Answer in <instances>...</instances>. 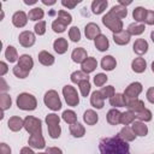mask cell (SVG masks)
I'll list each match as a JSON object with an SVG mask.
<instances>
[{"instance_id": "6da1fadb", "label": "cell", "mask_w": 154, "mask_h": 154, "mask_svg": "<svg viewBox=\"0 0 154 154\" xmlns=\"http://www.w3.org/2000/svg\"><path fill=\"white\" fill-rule=\"evenodd\" d=\"M101 154H130V147L119 135L114 137H105L99 143Z\"/></svg>"}, {"instance_id": "7a4b0ae2", "label": "cell", "mask_w": 154, "mask_h": 154, "mask_svg": "<svg viewBox=\"0 0 154 154\" xmlns=\"http://www.w3.org/2000/svg\"><path fill=\"white\" fill-rule=\"evenodd\" d=\"M17 106L23 111H34L37 106L36 97L29 93H22L17 96Z\"/></svg>"}, {"instance_id": "3957f363", "label": "cell", "mask_w": 154, "mask_h": 154, "mask_svg": "<svg viewBox=\"0 0 154 154\" xmlns=\"http://www.w3.org/2000/svg\"><path fill=\"white\" fill-rule=\"evenodd\" d=\"M46 123L48 126V134L52 138H58L60 136L61 129H60V118L55 113H49L46 116Z\"/></svg>"}, {"instance_id": "277c9868", "label": "cell", "mask_w": 154, "mask_h": 154, "mask_svg": "<svg viewBox=\"0 0 154 154\" xmlns=\"http://www.w3.org/2000/svg\"><path fill=\"white\" fill-rule=\"evenodd\" d=\"M102 23H103V25L107 26L113 34H117V32L123 31V22H122V19L117 18V17L113 16L111 12L106 13V14L102 17Z\"/></svg>"}, {"instance_id": "5b68a950", "label": "cell", "mask_w": 154, "mask_h": 154, "mask_svg": "<svg viewBox=\"0 0 154 154\" xmlns=\"http://www.w3.org/2000/svg\"><path fill=\"white\" fill-rule=\"evenodd\" d=\"M43 102L52 111H59L61 108V101L55 90H48L43 96Z\"/></svg>"}, {"instance_id": "8992f818", "label": "cell", "mask_w": 154, "mask_h": 154, "mask_svg": "<svg viewBox=\"0 0 154 154\" xmlns=\"http://www.w3.org/2000/svg\"><path fill=\"white\" fill-rule=\"evenodd\" d=\"M24 129L30 135L42 134V123L38 118H35L32 116H26L24 119Z\"/></svg>"}, {"instance_id": "52a82bcc", "label": "cell", "mask_w": 154, "mask_h": 154, "mask_svg": "<svg viewBox=\"0 0 154 154\" xmlns=\"http://www.w3.org/2000/svg\"><path fill=\"white\" fill-rule=\"evenodd\" d=\"M63 95L65 97V101L69 106H77L79 103V97H78V94H77V90L72 87V85H65L63 88Z\"/></svg>"}, {"instance_id": "ba28073f", "label": "cell", "mask_w": 154, "mask_h": 154, "mask_svg": "<svg viewBox=\"0 0 154 154\" xmlns=\"http://www.w3.org/2000/svg\"><path fill=\"white\" fill-rule=\"evenodd\" d=\"M142 91V84L140 82H134L131 84H129L124 91V96L125 99H137V96L141 94Z\"/></svg>"}, {"instance_id": "9c48e42d", "label": "cell", "mask_w": 154, "mask_h": 154, "mask_svg": "<svg viewBox=\"0 0 154 154\" xmlns=\"http://www.w3.org/2000/svg\"><path fill=\"white\" fill-rule=\"evenodd\" d=\"M18 41H19V43H20L23 47L29 48V47H31V46L35 43L36 38H35L34 32H31V31H29V30H25V31H22V32L19 34Z\"/></svg>"}, {"instance_id": "30bf717a", "label": "cell", "mask_w": 154, "mask_h": 154, "mask_svg": "<svg viewBox=\"0 0 154 154\" xmlns=\"http://www.w3.org/2000/svg\"><path fill=\"white\" fill-rule=\"evenodd\" d=\"M84 34L88 40H95L99 35H101V29L95 23H88L84 28Z\"/></svg>"}, {"instance_id": "8fae6325", "label": "cell", "mask_w": 154, "mask_h": 154, "mask_svg": "<svg viewBox=\"0 0 154 154\" xmlns=\"http://www.w3.org/2000/svg\"><path fill=\"white\" fill-rule=\"evenodd\" d=\"M28 143L30 147L32 148H36V149H42L46 147V142H45V138L42 136V134H34V135H30L29 140H28Z\"/></svg>"}, {"instance_id": "7c38bea8", "label": "cell", "mask_w": 154, "mask_h": 154, "mask_svg": "<svg viewBox=\"0 0 154 154\" xmlns=\"http://www.w3.org/2000/svg\"><path fill=\"white\" fill-rule=\"evenodd\" d=\"M17 65H18L20 69H23L24 71L30 72L31 69H32V66H34V60H32V58H31L29 54H23V55L19 57Z\"/></svg>"}, {"instance_id": "4fadbf2b", "label": "cell", "mask_w": 154, "mask_h": 154, "mask_svg": "<svg viewBox=\"0 0 154 154\" xmlns=\"http://www.w3.org/2000/svg\"><path fill=\"white\" fill-rule=\"evenodd\" d=\"M12 23L14 26L17 28H23L25 26V24L28 23V16L25 12L23 11H17L13 16H12Z\"/></svg>"}, {"instance_id": "5bb4252c", "label": "cell", "mask_w": 154, "mask_h": 154, "mask_svg": "<svg viewBox=\"0 0 154 154\" xmlns=\"http://www.w3.org/2000/svg\"><path fill=\"white\" fill-rule=\"evenodd\" d=\"M126 107L129 108V111H132L135 113L143 111L144 107V102L140 99H128L126 100Z\"/></svg>"}, {"instance_id": "9a60e30c", "label": "cell", "mask_w": 154, "mask_h": 154, "mask_svg": "<svg viewBox=\"0 0 154 154\" xmlns=\"http://www.w3.org/2000/svg\"><path fill=\"white\" fill-rule=\"evenodd\" d=\"M132 48H134V52H135L136 54H138V55H143V54L147 53L149 46H148V42H147L144 38H137V40L135 41Z\"/></svg>"}, {"instance_id": "2e32d148", "label": "cell", "mask_w": 154, "mask_h": 154, "mask_svg": "<svg viewBox=\"0 0 154 154\" xmlns=\"http://www.w3.org/2000/svg\"><path fill=\"white\" fill-rule=\"evenodd\" d=\"M131 69H132V71L136 72V73H142V72H144L146 69H147V63H146L144 58H142V57L135 58V59L132 60V63H131Z\"/></svg>"}, {"instance_id": "e0dca14e", "label": "cell", "mask_w": 154, "mask_h": 154, "mask_svg": "<svg viewBox=\"0 0 154 154\" xmlns=\"http://www.w3.org/2000/svg\"><path fill=\"white\" fill-rule=\"evenodd\" d=\"M131 129H132V131L136 136H142L143 137L148 134V126L141 120H137V122L135 120L131 125Z\"/></svg>"}, {"instance_id": "ac0fdd59", "label": "cell", "mask_w": 154, "mask_h": 154, "mask_svg": "<svg viewBox=\"0 0 154 154\" xmlns=\"http://www.w3.org/2000/svg\"><path fill=\"white\" fill-rule=\"evenodd\" d=\"M130 36L131 35L128 32V30H123L120 32L113 34V41L119 46H124L130 42Z\"/></svg>"}, {"instance_id": "d6986e66", "label": "cell", "mask_w": 154, "mask_h": 154, "mask_svg": "<svg viewBox=\"0 0 154 154\" xmlns=\"http://www.w3.org/2000/svg\"><path fill=\"white\" fill-rule=\"evenodd\" d=\"M96 66H97V61H96V59L93 58V57H88V58L81 64L82 71L85 72L87 75L90 73V72H93V71L96 69Z\"/></svg>"}, {"instance_id": "ffe728a7", "label": "cell", "mask_w": 154, "mask_h": 154, "mask_svg": "<svg viewBox=\"0 0 154 154\" xmlns=\"http://www.w3.org/2000/svg\"><path fill=\"white\" fill-rule=\"evenodd\" d=\"M7 125H8V129H10L11 131L17 132V131H19L22 128H24V120H23L20 117L14 116V117H11V118L8 119Z\"/></svg>"}, {"instance_id": "44dd1931", "label": "cell", "mask_w": 154, "mask_h": 154, "mask_svg": "<svg viewBox=\"0 0 154 154\" xmlns=\"http://www.w3.org/2000/svg\"><path fill=\"white\" fill-rule=\"evenodd\" d=\"M53 48H54V51H55L58 54H64V53L67 51V48H69V43H67L66 38L59 37V38H57V40L54 41Z\"/></svg>"}, {"instance_id": "7402d4cb", "label": "cell", "mask_w": 154, "mask_h": 154, "mask_svg": "<svg viewBox=\"0 0 154 154\" xmlns=\"http://www.w3.org/2000/svg\"><path fill=\"white\" fill-rule=\"evenodd\" d=\"M71 58L75 63H83L88 57H87V51L82 47H78V48H75L71 53Z\"/></svg>"}, {"instance_id": "603a6c76", "label": "cell", "mask_w": 154, "mask_h": 154, "mask_svg": "<svg viewBox=\"0 0 154 154\" xmlns=\"http://www.w3.org/2000/svg\"><path fill=\"white\" fill-rule=\"evenodd\" d=\"M103 100L105 99L102 97L100 90H95L91 94V96H90V103H91V106L95 107V108H97V109H101L103 107Z\"/></svg>"}, {"instance_id": "cb8c5ba5", "label": "cell", "mask_w": 154, "mask_h": 154, "mask_svg": "<svg viewBox=\"0 0 154 154\" xmlns=\"http://www.w3.org/2000/svg\"><path fill=\"white\" fill-rule=\"evenodd\" d=\"M38 61L45 66H51L54 64V57L47 51H41L38 53Z\"/></svg>"}, {"instance_id": "d4e9b609", "label": "cell", "mask_w": 154, "mask_h": 154, "mask_svg": "<svg viewBox=\"0 0 154 154\" xmlns=\"http://www.w3.org/2000/svg\"><path fill=\"white\" fill-rule=\"evenodd\" d=\"M83 120L87 123V125H95L99 120V116L94 109H87L83 114Z\"/></svg>"}, {"instance_id": "484cf974", "label": "cell", "mask_w": 154, "mask_h": 154, "mask_svg": "<svg viewBox=\"0 0 154 154\" xmlns=\"http://www.w3.org/2000/svg\"><path fill=\"white\" fill-rule=\"evenodd\" d=\"M95 47L100 51V52H105V51H107L108 49V47H109V42H108V38L105 36V35H99L95 40Z\"/></svg>"}, {"instance_id": "4316f807", "label": "cell", "mask_w": 154, "mask_h": 154, "mask_svg": "<svg viewBox=\"0 0 154 154\" xmlns=\"http://www.w3.org/2000/svg\"><path fill=\"white\" fill-rule=\"evenodd\" d=\"M117 66V61L112 55H106L101 59V67L106 71H112Z\"/></svg>"}, {"instance_id": "83f0119b", "label": "cell", "mask_w": 154, "mask_h": 154, "mask_svg": "<svg viewBox=\"0 0 154 154\" xmlns=\"http://www.w3.org/2000/svg\"><path fill=\"white\" fill-rule=\"evenodd\" d=\"M109 103L113 107H125L126 106V99L124 96V94H114L111 99H109Z\"/></svg>"}, {"instance_id": "f1b7e54d", "label": "cell", "mask_w": 154, "mask_h": 154, "mask_svg": "<svg viewBox=\"0 0 154 154\" xmlns=\"http://www.w3.org/2000/svg\"><path fill=\"white\" fill-rule=\"evenodd\" d=\"M107 5L108 2L106 0H94L91 2V11L94 14H100L106 10Z\"/></svg>"}, {"instance_id": "f546056e", "label": "cell", "mask_w": 154, "mask_h": 154, "mask_svg": "<svg viewBox=\"0 0 154 154\" xmlns=\"http://www.w3.org/2000/svg\"><path fill=\"white\" fill-rule=\"evenodd\" d=\"M120 116H122V113L118 109L112 108V109H109L107 112V117L106 118H107V122L111 125H117V124L120 123Z\"/></svg>"}, {"instance_id": "4dcf8cb0", "label": "cell", "mask_w": 154, "mask_h": 154, "mask_svg": "<svg viewBox=\"0 0 154 154\" xmlns=\"http://www.w3.org/2000/svg\"><path fill=\"white\" fill-rule=\"evenodd\" d=\"M70 132L73 137H83L85 134V129L81 123H75L70 125Z\"/></svg>"}, {"instance_id": "1f68e13d", "label": "cell", "mask_w": 154, "mask_h": 154, "mask_svg": "<svg viewBox=\"0 0 154 154\" xmlns=\"http://www.w3.org/2000/svg\"><path fill=\"white\" fill-rule=\"evenodd\" d=\"M118 135H119L124 141H126V142H131V141H134V140L136 138V135L134 134L132 129L129 128V126H124V128L119 131Z\"/></svg>"}, {"instance_id": "d6a6232c", "label": "cell", "mask_w": 154, "mask_h": 154, "mask_svg": "<svg viewBox=\"0 0 154 154\" xmlns=\"http://www.w3.org/2000/svg\"><path fill=\"white\" fill-rule=\"evenodd\" d=\"M144 30H146V26L142 23H131L128 26V32L130 35H141Z\"/></svg>"}, {"instance_id": "836d02e7", "label": "cell", "mask_w": 154, "mask_h": 154, "mask_svg": "<svg viewBox=\"0 0 154 154\" xmlns=\"http://www.w3.org/2000/svg\"><path fill=\"white\" fill-rule=\"evenodd\" d=\"M109 12H111L113 16H116L117 18H119V19L125 18V17L128 16V10H126V7H124V6H122V5H116V6H113V7L109 10Z\"/></svg>"}, {"instance_id": "e575fe53", "label": "cell", "mask_w": 154, "mask_h": 154, "mask_svg": "<svg viewBox=\"0 0 154 154\" xmlns=\"http://www.w3.org/2000/svg\"><path fill=\"white\" fill-rule=\"evenodd\" d=\"M147 12H148V10H146L144 7L138 6V7H135V10L132 11V17L136 22H144Z\"/></svg>"}, {"instance_id": "d590c367", "label": "cell", "mask_w": 154, "mask_h": 154, "mask_svg": "<svg viewBox=\"0 0 154 154\" xmlns=\"http://www.w3.org/2000/svg\"><path fill=\"white\" fill-rule=\"evenodd\" d=\"M135 118H136V113L135 112L126 111V112H123L122 113V116H120V123L126 126L129 124H132L135 122Z\"/></svg>"}, {"instance_id": "8d00e7d4", "label": "cell", "mask_w": 154, "mask_h": 154, "mask_svg": "<svg viewBox=\"0 0 154 154\" xmlns=\"http://www.w3.org/2000/svg\"><path fill=\"white\" fill-rule=\"evenodd\" d=\"M43 16H45V12H43V10H42L41 7H34V8H31V10L29 11V13H28V18H29L30 20H38V19H42ZM38 22H40V20H38Z\"/></svg>"}, {"instance_id": "74e56055", "label": "cell", "mask_w": 154, "mask_h": 154, "mask_svg": "<svg viewBox=\"0 0 154 154\" xmlns=\"http://www.w3.org/2000/svg\"><path fill=\"white\" fill-rule=\"evenodd\" d=\"M5 58L7 59V61L10 63H14L17 61L19 58H18V53H17V49L13 47V46H8L5 51Z\"/></svg>"}, {"instance_id": "f35d334b", "label": "cell", "mask_w": 154, "mask_h": 154, "mask_svg": "<svg viewBox=\"0 0 154 154\" xmlns=\"http://www.w3.org/2000/svg\"><path fill=\"white\" fill-rule=\"evenodd\" d=\"M61 117H63V120H64L65 123L70 124V125L77 123V116H76V113H75L73 111H71V109L64 111L63 114H61Z\"/></svg>"}, {"instance_id": "ab89813d", "label": "cell", "mask_w": 154, "mask_h": 154, "mask_svg": "<svg viewBox=\"0 0 154 154\" xmlns=\"http://www.w3.org/2000/svg\"><path fill=\"white\" fill-rule=\"evenodd\" d=\"M71 82L72 83H79V82H82V81H84V79H89V77H88V75L85 73V72H83L82 70L81 71H75V72H72L71 73Z\"/></svg>"}, {"instance_id": "60d3db41", "label": "cell", "mask_w": 154, "mask_h": 154, "mask_svg": "<svg viewBox=\"0 0 154 154\" xmlns=\"http://www.w3.org/2000/svg\"><path fill=\"white\" fill-rule=\"evenodd\" d=\"M59 22H61L64 25H69L71 22H72V16L70 14V13H67L66 11H64V10H60L59 12H58V18H57Z\"/></svg>"}, {"instance_id": "b9f144b4", "label": "cell", "mask_w": 154, "mask_h": 154, "mask_svg": "<svg viewBox=\"0 0 154 154\" xmlns=\"http://www.w3.org/2000/svg\"><path fill=\"white\" fill-rule=\"evenodd\" d=\"M11 105H12L11 96L8 94H5V93L1 94L0 95V107H1V109L2 111H6V109H8L11 107Z\"/></svg>"}, {"instance_id": "7bdbcfd3", "label": "cell", "mask_w": 154, "mask_h": 154, "mask_svg": "<svg viewBox=\"0 0 154 154\" xmlns=\"http://www.w3.org/2000/svg\"><path fill=\"white\" fill-rule=\"evenodd\" d=\"M78 87H79V91H81V94H82V96H84V97H87L88 95H89V93H90V82H89V79H84V81H82V82H79L78 83Z\"/></svg>"}, {"instance_id": "ee69618b", "label": "cell", "mask_w": 154, "mask_h": 154, "mask_svg": "<svg viewBox=\"0 0 154 154\" xmlns=\"http://www.w3.org/2000/svg\"><path fill=\"white\" fill-rule=\"evenodd\" d=\"M136 118H138V120L146 123V122H150L152 120V112L147 108H144L143 111L141 112H137L136 113Z\"/></svg>"}, {"instance_id": "f6af8a7d", "label": "cell", "mask_w": 154, "mask_h": 154, "mask_svg": "<svg viewBox=\"0 0 154 154\" xmlns=\"http://www.w3.org/2000/svg\"><path fill=\"white\" fill-rule=\"evenodd\" d=\"M100 93H101V95H102L103 99H106V97H109V99H111V97L116 94V91H114V87H113V85L102 87L101 90H100Z\"/></svg>"}, {"instance_id": "bcb514c9", "label": "cell", "mask_w": 154, "mask_h": 154, "mask_svg": "<svg viewBox=\"0 0 154 154\" xmlns=\"http://www.w3.org/2000/svg\"><path fill=\"white\" fill-rule=\"evenodd\" d=\"M69 37L73 41V42H78L81 40V31L77 26H72L69 31Z\"/></svg>"}, {"instance_id": "7dc6e473", "label": "cell", "mask_w": 154, "mask_h": 154, "mask_svg": "<svg viewBox=\"0 0 154 154\" xmlns=\"http://www.w3.org/2000/svg\"><path fill=\"white\" fill-rule=\"evenodd\" d=\"M108 77L105 75V73H97L95 77H94V84L96 87H102L106 82H107Z\"/></svg>"}, {"instance_id": "c3c4849f", "label": "cell", "mask_w": 154, "mask_h": 154, "mask_svg": "<svg viewBox=\"0 0 154 154\" xmlns=\"http://www.w3.org/2000/svg\"><path fill=\"white\" fill-rule=\"evenodd\" d=\"M34 30L37 35H45V32H46V22L40 20L38 23H36L35 26H34Z\"/></svg>"}, {"instance_id": "681fc988", "label": "cell", "mask_w": 154, "mask_h": 154, "mask_svg": "<svg viewBox=\"0 0 154 154\" xmlns=\"http://www.w3.org/2000/svg\"><path fill=\"white\" fill-rule=\"evenodd\" d=\"M52 29H53L54 32H64L65 29H66V25H64L61 22H59L58 19H55L52 23Z\"/></svg>"}, {"instance_id": "f907efd6", "label": "cell", "mask_w": 154, "mask_h": 154, "mask_svg": "<svg viewBox=\"0 0 154 154\" xmlns=\"http://www.w3.org/2000/svg\"><path fill=\"white\" fill-rule=\"evenodd\" d=\"M13 73H14V76L18 77V78H25V77H28V75H29V72L24 71V70L20 69L18 65H16V66L13 67Z\"/></svg>"}, {"instance_id": "816d5d0a", "label": "cell", "mask_w": 154, "mask_h": 154, "mask_svg": "<svg viewBox=\"0 0 154 154\" xmlns=\"http://www.w3.org/2000/svg\"><path fill=\"white\" fill-rule=\"evenodd\" d=\"M79 2H81V0H63L61 1V5L65 6V7H67V8H73Z\"/></svg>"}, {"instance_id": "f5cc1de1", "label": "cell", "mask_w": 154, "mask_h": 154, "mask_svg": "<svg viewBox=\"0 0 154 154\" xmlns=\"http://www.w3.org/2000/svg\"><path fill=\"white\" fill-rule=\"evenodd\" d=\"M144 23L148 24V25H154V11H148L147 12Z\"/></svg>"}, {"instance_id": "db71d44e", "label": "cell", "mask_w": 154, "mask_h": 154, "mask_svg": "<svg viewBox=\"0 0 154 154\" xmlns=\"http://www.w3.org/2000/svg\"><path fill=\"white\" fill-rule=\"evenodd\" d=\"M147 100L150 102V103H154V87H150L148 90H147Z\"/></svg>"}, {"instance_id": "11a10c76", "label": "cell", "mask_w": 154, "mask_h": 154, "mask_svg": "<svg viewBox=\"0 0 154 154\" xmlns=\"http://www.w3.org/2000/svg\"><path fill=\"white\" fill-rule=\"evenodd\" d=\"M0 154H11V148L6 143H0Z\"/></svg>"}, {"instance_id": "9f6ffc18", "label": "cell", "mask_w": 154, "mask_h": 154, "mask_svg": "<svg viewBox=\"0 0 154 154\" xmlns=\"http://www.w3.org/2000/svg\"><path fill=\"white\" fill-rule=\"evenodd\" d=\"M46 153H48V154H63V150L58 147H49V148H47Z\"/></svg>"}, {"instance_id": "6f0895ef", "label": "cell", "mask_w": 154, "mask_h": 154, "mask_svg": "<svg viewBox=\"0 0 154 154\" xmlns=\"http://www.w3.org/2000/svg\"><path fill=\"white\" fill-rule=\"evenodd\" d=\"M7 64L6 63H4V61H0V76L2 77L6 72H7Z\"/></svg>"}, {"instance_id": "680465c9", "label": "cell", "mask_w": 154, "mask_h": 154, "mask_svg": "<svg viewBox=\"0 0 154 154\" xmlns=\"http://www.w3.org/2000/svg\"><path fill=\"white\" fill-rule=\"evenodd\" d=\"M20 154H35L32 149H30L29 147H23L20 149Z\"/></svg>"}, {"instance_id": "91938a15", "label": "cell", "mask_w": 154, "mask_h": 154, "mask_svg": "<svg viewBox=\"0 0 154 154\" xmlns=\"http://www.w3.org/2000/svg\"><path fill=\"white\" fill-rule=\"evenodd\" d=\"M7 89H8V87H7L6 82H5V79L1 78V91H6Z\"/></svg>"}, {"instance_id": "94428289", "label": "cell", "mask_w": 154, "mask_h": 154, "mask_svg": "<svg viewBox=\"0 0 154 154\" xmlns=\"http://www.w3.org/2000/svg\"><path fill=\"white\" fill-rule=\"evenodd\" d=\"M131 4V0H128V1H125V0H119V5H122V6H124V7H126L128 5H130Z\"/></svg>"}, {"instance_id": "6125c7cd", "label": "cell", "mask_w": 154, "mask_h": 154, "mask_svg": "<svg viewBox=\"0 0 154 154\" xmlns=\"http://www.w3.org/2000/svg\"><path fill=\"white\" fill-rule=\"evenodd\" d=\"M42 4H45V5H54L55 0H42Z\"/></svg>"}, {"instance_id": "be15d7a7", "label": "cell", "mask_w": 154, "mask_h": 154, "mask_svg": "<svg viewBox=\"0 0 154 154\" xmlns=\"http://www.w3.org/2000/svg\"><path fill=\"white\" fill-rule=\"evenodd\" d=\"M37 1L36 0H31V1H29V0H24V4H26V5H34V4H36Z\"/></svg>"}, {"instance_id": "e7e4bbea", "label": "cell", "mask_w": 154, "mask_h": 154, "mask_svg": "<svg viewBox=\"0 0 154 154\" xmlns=\"http://www.w3.org/2000/svg\"><path fill=\"white\" fill-rule=\"evenodd\" d=\"M150 38H152V41L154 42V30H153V31L150 32Z\"/></svg>"}, {"instance_id": "03108f58", "label": "cell", "mask_w": 154, "mask_h": 154, "mask_svg": "<svg viewBox=\"0 0 154 154\" xmlns=\"http://www.w3.org/2000/svg\"><path fill=\"white\" fill-rule=\"evenodd\" d=\"M152 71H153V72H154V61H153V63H152Z\"/></svg>"}, {"instance_id": "003e7915", "label": "cell", "mask_w": 154, "mask_h": 154, "mask_svg": "<svg viewBox=\"0 0 154 154\" xmlns=\"http://www.w3.org/2000/svg\"><path fill=\"white\" fill-rule=\"evenodd\" d=\"M37 154H48V153H37Z\"/></svg>"}]
</instances>
